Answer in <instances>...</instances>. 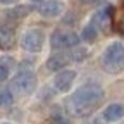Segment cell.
I'll return each instance as SVG.
<instances>
[{"mask_svg": "<svg viewBox=\"0 0 124 124\" xmlns=\"http://www.w3.org/2000/svg\"><path fill=\"white\" fill-rule=\"evenodd\" d=\"M81 36H78V33L74 31H67V29H57L50 36V45L54 48H72L79 43Z\"/></svg>", "mask_w": 124, "mask_h": 124, "instance_id": "3", "label": "cell"}, {"mask_svg": "<svg viewBox=\"0 0 124 124\" xmlns=\"http://www.w3.org/2000/svg\"><path fill=\"white\" fill-rule=\"evenodd\" d=\"M12 102H14V98H12L10 90L4 88V90H2V93H0V103H2V107H4V108H7V107H10V105H12Z\"/></svg>", "mask_w": 124, "mask_h": 124, "instance_id": "14", "label": "cell"}, {"mask_svg": "<svg viewBox=\"0 0 124 124\" xmlns=\"http://www.w3.org/2000/svg\"><path fill=\"white\" fill-rule=\"evenodd\" d=\"M7 78H9V67L2 64V66H0V79H2V81H5Z\"/></svg>", "mask_w": 124, "mask_h": 124, "instance_id": "17", "label": "cell"}, {"mask_svg": "<svg viewBox=\"0 0 124 124\" xmlns=\"http://www.w3.org/2000/svg\"><path fill=\"white\" fill-rule=\"evenodd\" d=\"M16 2H17V0H2V4H5V5L7 4H16Z\"/></svg>", "mask_w": 124, "mask_h": 124, "instance_id": "20", "label": "cell"}, {"mask_svg": "<svg viewBox=\"0 0 124 124\" xmlns=\"http://www.w3.org/2000/svg\"><path fill=\"white\" fill-rule=\"evenodd\" d=\"M50 124H71V121H67L64 116H54L50 119Z\"/></svg>", "mask_w": 124, "mask_h": 124, "instance_id": "15", "label": "cell"}, {"mask_svg": "<svg viewBox=\"0 0 124 124\" xmlns=\"http://www.w3.org/2000/svg\"><path fill=\"white\" fill-rule=\"evenodd\" d=\"M124 116V105L122 103H110L105 110H103V119L108 122H114L119 121Z\"/></svg>", "mask_w": 124, "mask_h": 124, "instance_id": "10", "label": "cell"}, {"mask_svg": "<svg viewBox=\"0 0 124 124\" xmlns=\"http://www.w3.org/2000/svg\"><path fill=\"white\" fill-rule=\"evenodd\" d=\"M76 79V72L74 71H69V69H64V71H60L57 76H55V79H54V86L62 91V93H66L71 90L72 83Z\"/></svg>", "mask_w": 124, "mask_h": 124, "instance_id": "8", "label": "cell"}, {"mask_svg": "<svg viewBox=\"0 0 124 124\" xmlns=\"http://www.w3.org/2000/svg\"><path fill=\"white\" fill-rule=\"evenodd\" d=\"M72 57H74V60H81V59L86 57V50H85V48H78V50L72 54Z\"/></svg>", "mask_w": 124, "mask_h": 124, "instance_id": "16", "label": "cell"}, {"mask_svg": "<svg viewBox=\"0 0 124 124\" xmlns=\"http://www.w3.org/2000/svg\"><path fill=\"white\" fill-rule=\"evenodd\" d=\"M64 12V4L60 0H48L40 7V14L43 17H57Z\"/></svg>", "mask_w": 124, "mask_h": 124, "instance_id": "9", "label": "cell"}, {"mask_svg": "<svg viewBox=\"0 0 124 124\" xmlns=\"http://www.w3.org/2000/svg\"><path fill=\"white\" fill-rule=\"evenodd\" d=\"M112 17H114V7L112 5H105L103 9L97 10L95 16H93V24L102 28L103 31H108L110 29V24H112Z\"/></svg>", "mask_w": 124, "mask_h": 124, "instance_id": "7", "label": "cell"}, {"mask_svg": "<svg viewBox=\"0 0 124 124\" xmlns=\"http://www.w3.org/2000/svg\"><path fill=\"white\" fill-rule=\"evenodd\" d=\"M33 4H40V2H43V0H31Z\"/></svg>", "mask_w": 124, "mask_h": 124, "instance_id": "21", "label": "cell"}, {"mask_svg": "<svg viewBox=\"0 0 124 124\" xmlns=\"http://www.w3.org/2000/svg\"><path fill=\"white\" fill-rule=\"evenodd\" d=\"M103 69L110 74H117L124 69V45L119 41H112L103 50Z\"/></svg>", "mask_w": 124, "mask_h": 124, "instance_id": "2", "label": "cell"}, {"mask_svg": "<svg viewBox=\"0 0 124 124\" xmlns=\"http://www.w3.org/2000/svg\"><path fill=\"white\" fill-rule=\"evenodd\" d=\"M97 2H103V0H81V4H97Z\"/></svg>", "mask_w": 124, "mask_h": 124, "instance_id": "19", "label": "cell"}, {"mask_svg": "<svg viewBox=\"0 0 124 124\" xmlns=\"http://www.w3.org/2000/svg\"><path fill=\"white\" fill-rule=\"evenodd\" d=\"M4 124H7V122H4Z\"/></svg>", "mask_w": 124, "mask_h": 124, "instance_id": "22", "label": "cell"}, {"mask_svg": "<svg viewBox=\"0 0 124 124\" xmlns=\"http://www.w3.org/2000/svg\"><path fill=\"white\" fill-rule=\"evenodd\" d=\"M119 31L124 35V14H122V17L119 19Z\"/></svg>", "mask_w": 124, "mask_h": 124, "instance_id": "18", "label": "cell"}, {"mask_svg": "<svg viewBox=\"0 0 124 124\" xmlns=\"http://www.w3.org/2000/svg\"><path fill=\"white\" fill-rule=\"evenodd\" d=\"M103 98V90L97 83H86L76 90V93L69 98L67 108L71 110L72 116L78 117H86L90 116L95 107L102 102Z\"/></svg>", "mask_w": 124, "mask_h": 124, "instance_id": "1", "label": "cell"}, {"mask_svg": "<svg viewBox=\"0 0 124 124\" xmlns=\"http://www.w3.org/2000/svg\"><path fill=\"white\" fill-rule=\"evenodd\" d=\"M0 45L2 48L7 50L14 45V29L7 28V26H2V31H0Z\"/></svg>", "mask_w": 124, "mask_h": 124, "instance_id": "11", "label": "cell"}, {"mask_svg": "<svg viewBox=\"0 0 124 124\" xmlns=\"http://www.w3.org/2000/svg\"><path fill=\"white\" fill-rule=\"evenodd\" d=\"M81 38H83L85 41H88V43L97 41V38H98V29H97V26L93 24V23L86 24V26L83 28V31H81Z\"/></svg>", "mask_w": 124, "mask_h": 124, "instance_id": "12", "label": "cell"}, {"mask_svg": "<svg viewBox=\"0 0 124 124\" xmlns=\"http://www.w3.org/2000/svg\"><path fill=\"white\" fill-rule=\"evenodd\" d=\"M43 41H45V35L41 29H28L21 38V46H23V50H26L29 54H36L41 50Z\"/></svg>", "mask_w": 124, "mask_h": 124, "instance_id": "4", "label": "cell"}, {"mask_svg": "<svg viewBox=\"0 0 124 124\" xmlns=\"http://www.w3.org/2000/svg\"><path fill=\"white\" fill-rule=\"evenodd\" d=\"M31 12V7L29 5H19V7H14L7 12V17L9 19H21L24 16H28Z\"/></svg>", "mask_w": 124, "mask_h": 124, "instance_id": "13", "label": "cell"}, {"mask_svg": "<svg viewBox=\"0 0 124 124\" xmlns=\"http://www.w3.org/2000/svg\"><path fill=\"white\" fill-rule=\"evenodd\" d=\"M71 60H74L72 54H66V52H57L54 55L48 57V60H46V69L55 72V71H64L66 66L71 64Z\"/></svg>", "mask_w": 124, "mask_h": 124, "instance_id": "6", "label": "cell"}, {"mask_svg": "<svg viewBox=\"0 0 124 124\" xmlns=\"http://www.w3.org/2000/svg\"><path fill=\"white\" fill-rule=\"evenodd\" d=\"M12 86L17 90L19 93H33L36 88V76L31 71H21L19 74H16V78L12 79Z\"/></svg>", "mask_w": 124, "mask_h": 124, "instance_id": "5", "label": "cell"}]
</instances>
